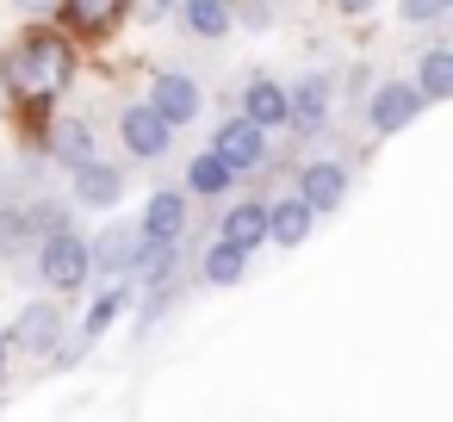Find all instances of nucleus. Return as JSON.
Returning a JSON list of instances; mask_svg holds the SVG:
<instances>
[{"label":"nucleus","instance_id":"obj_1","mask_svg":"<svg viewBox=\"0 0 453 422\" xmlns=\"http://www.w3.org/2000/svg\"><path fill=\"white\" fill-rule=\"evenodd\" d=\"M75 75V57L57 32H26L7 57H0V81H7V94H19L26 106L32 100H57Z\"/></svg>","mask_w":453,"mask_h":422},{"label":"nucleus","instance_id":"obj_2","mask_svg":"<svg viewBox=\"0 0 453 422\" xmlns=\"http://www.w3.org/2000/svg\"><path fill=\"white\" fill-rule=\"evenodd\" d=\"M81 280H88V242L69 236V230H50V242H44V286L75 292Z\"/></svg>","mask_w":453,"mask_h":422},{"label":"nucleus","instance_id":"obj_3","mask_svg":"<svg viewBox=\"0 0 453 422\" xmlns=\"http://www.w3.org/2000/svg\"><path fill=\"white\" fill-rule=\"evenodd\" d=\"M211 150H218L230 168H255V162L267 156V131H261V125L242 112V119H230V125L218 131V143H211Z\"/></svg>","mask_w":453,"mask_h":422},{"label":"nucleus","instance_id":"obj_4","mask_svg":"<svg viewBox=\"0 0 453 422\" xmlns=\"http://www.w3.org/2000/svg\"><path fill=\"white\" fill-rule=\"evenodd\" d=\"M416 112H422V88L416 81H397V88L372 94V125L379 131H403V125H416Z\"/></svg>","mask_w":453,"mask_h":422},{"label":"nucleus","instance_id":"obj_5","mask_svg":"<svg viewBox=\"0 0 453 422\" xmlns=\"http://www.w3.org/2000/svg\"><path fill=\"white\" fill-rule=\"evenodd\" d=\"M119 131H125L131 156H162V150H168V131H174V125H168V119H162L156 106H131Z\"/></svg>","mask_w":453,"mask_h":422},{"label":"nucleus","instance_id":"obj_6","mask_svg":"<svg viewBox=\"0 0 453 422\" xmlns=\"http://www.w3.org/2000/svg\"><path fill=\"white\" fill-rule=\"evenodd\" d=\"M150 106H156L168 125H187V119H199V88H193L187 75H156V94H150Z\"/></svg>","mask_w":453,"mask_h":422},{"label":"nucleus","instance_id":"obj_7","mask_svg":"<svg viewBox=\"0 0 453 422\" xmlns=\"http://www.w3.org/2000/svg\"><path fill=\"white\" fill-rule=\"evenodd\" d=\"M342 193H348V174H342L335 162H311V168H304V180H298V199H304L311 211H335V205H342Z\"/></svg>","mask_w":453,"mask_h":422},{"label":"nucleus","instance_id":"obj_8","mask_svg":"<svg viewBox=\"0 0 453 422\" xmlns=\"http://www.w3.org/2000/svg\"><path fill=\"white\" fill-rule=\"evenodd\" d=\"M311 218H317V211H311L298 193H292V199H280V205L267 211V242H280V249H298V242L311 236Z\"/></svg>","mask_w":453,"mask_h":422},{"label":"nucleus","instance_id":"obj_9","mask_svg":"<svg viewBox=\"0 0 453 422\" xmlns=\"http://www.w3.org/2000/svg\"><path fill=\"white\" fill-rule=\"evenodd\" d=\"M137 249H143V230H131V224H119V230H106L94 249H88V267H106V273H125L131 261H137Z\"/></svg>","mask_w":453,"mask_h":422},{"label":"nucleus","instance_id":"obj_10","mask_svg":"<svg viewBox=\"0 0 453 422\" xmlns=\"http://www.w3.org/2000/svg\"><path fill=\"white\" fill-rule=\"evenodd\" d=\"M44 143H50V156H57L63 168H81V162H94V131H88L81 119H63V125H50V131H44Z\"/></svg>","mask_w":453,"mask_h":422},{"label":"nucleus","instance_id":"obj_11","mask_svg":"<svg viewBox=\"0 0 453 422\" xmlns=\"http://www.w3.org/2000/svg\"><path fill=\"white\" fill-rule=\"evenodd\" d=\"M119 193H125V174L119 168H100V162H81L75 168V199L81 205H119Z\"/></svg>","mask_w":453,"mask_h":422},{"label":"nucleus","instance_id":"obj_12","mask_svg":"<svg viewBox=\"0 0 453 422\" xmlns=\"http://www.w3.org/2000/svg\"><path fill=\"white\" fill-rule=\"evenodd\" d=\"M187 230V205H180V193H156L150 205H143V236L150 242H174Z\"/></svg>","mask_w":453,"mask_h":422},{"label":"nucleus","instance_id":"obj_13","mask_svg":"<svg viewBox=\"0 0 453 422\" xmlns=\"http://www.w3.org/2000/svg\"><path fill=\"white\" fill-rule=\"evenodd\" d=\"M13 341L32 348V354H50L57 348V304H26L19 323H13Z\"/></svg>","mask_w":453,"mask_h":422},{"label":"nucleus","instance_id":"obj_14","mask_svg":"<svg viewBox=\"0 0 453 422\" xmlns=\"http://www.w3.org/2000/svg\"><path fill=\"white\" fill-rule=\"evenodd\" d=\"M323 106H329V81H304L298 100H286V119H292L304 137H317V131H323Z\"/></svg>","mask_w":453,"mask_h":422},{"label":"nucleus","instance_id":"obj_15","mask_svg":"<svg viewBox=\"0 0 453 422\" xmlns=\"http://www.w3.org/2000/svg\"><path fill=\"white\" fill-rule=\"evenodd\" d=\"M416 88H422V100H447V94H453V50H447V44H434V50L422 57Z\"/></svg>","mask_w":453,"mask_h":422},{"label":"nucleus","instance_id":"obj_16","mask_svg":"<svg viewBox=\"0 0 453 422\" xmlns=\"http://www.w3.org/2000/svg\"><path fill=\"white\" fill-rule=\"evenodd\" d=\"M218 236L236 242V249H255V242H267V211H261V205H236V211L224 218Z\"/></svg>","mask_w":453,"mask_h":422},{"label":"nucleus","instance_id":"obj_17","mask_svg":"<svg viewBox=\"0 0 453 422\" xmlns=\"http://www.w3.org/2000/svg\"><path fill=\"white\" fill-rule=\"evenodd\" d=\"M242 267H249V249H236V242H211L205 249V280L211 286H236Z\"/></svg>","mask_w":453,"mask_h":422},{"label":"nucleus","instance_id":"obj_18","mask_svg":"<svg viewBox=\"0 0 453 422\" xmlns=\"http://www.w3.org/2000/svg\"><path fill=\"white\" fill-rule=\"evenodd\" d=\"M249 119H255L261 131L286 125V94H280L273 81H255V88H249Z\"/></svg>","mask_w":453,"mask_h":422},{"label":"nucleus","instance_id":"obj_19","mask_svg":"<svg viewBox=\"0 0 453 422\" xmlns=\"http://www.w3.org/2000/svg\"><path fill=\"white\" fill-rule=\"evenodd\" d=\"M230 174H236V168H230V162H224L218 150H211V156H199V162L187 168V187L211 199V193H224V187H230Z\"/></svg>","mask_w":453,"mask_h":422},{"label":"nucleus","instance_id":"obj_20","mask_svg":"<svg viewBox=\"0 0 453 422\" xmlns=\"http://www.w3.org/2000/svg\"><path fill=\"white\" fill-rule=\"evenodd\" d=\"M187 26L199 38H224L230 32V7H224V0H187Z\"/></svg>","mask_w":453,"mask_h":422},{"label":"nucleus","instance_id":"obj_21","mask_svg":"<svg viewBox=\"0 0 453 422\" xmlns=\"http://www.w3.org/2000/svg\"><path fill=\"white\" fill-rule=\"evenodd\" d=\"M63 7H69V19H75L81 32H100V26H112V19H119L125 0H63Z\"/></svg>","mask_w":453,"mask_h":422},{"label":"nucleus","instance_id":"obj_22","mask_svg":"<svg viewBox=\"0 0 453 422\" xmlns=\"http://www.w3.org/2000/svg\"><path fill=\"white\" fill-rule=\"evenodd\" d=\"M26 249V218L19 211H0V261Z\"/></svg>","mask_w":453,"mask_h":422},{"label":"nucleus","instance_id":"obj_23","mask_svg":"<svg viewBox=\"0 0 453 422\" xmlns=\"http://www.w3.org/2000/svg\"><path fill=\"white\" fill-rule=\"evenodd\" d=\"M119 311H125V292H106V298H100V304H94V311H88V335H106V329H112V317H119Z\"/></svg>","mask_w":453,"mask_h":422},{"label":"nucleus","instance_id":"obj_24","mask_svg":"<svg viewBox=\"0 0 453 422\" xmlns=\"http://www.w3.org/2000/svg\"><path fill=\"white\" fill-rule=\"evenodd\" d=\"M447 7H453V0H403V19H410V26H428V19H441Z\"/></svg>","mask_w":453,"mask_h":422},{"label":"nucleus","instance_id":"obj_25","mask_svg":"<svg viewBox=\"0 0 453 422\" xmlns=\"http://www.w3.org/2000/svg\"><path fill=\"white\" fill-rule=\"evenodd\" d=\"M13 7H26V13H57V0H13Z\"/></svg>","mask_w":453,"mask_h":422},{"label":"nucleus","instance_id":"obj_26","mask_svg":"<svg viewBox=\"0 0 453 422\" xmlns=\"http://www.w3.org/2000/svg\"><path fill=\"white\" fill-rule=\"evenodd\" d=\"M137 7H143V13H150V19H162V13H168V7H174V0H137Z\"/></svg>","mask_w":453,"mask_h":422},{"label":"nucleus","instance_id":"obj_27","mask_svg":"<svg viewBox=\"0 0 453 422\" xmlns=\"http://www.w3.org/2000/svg\"><path fill=\"white\" fill-rule=\"evenodd\" d=\"M335 7H348V13H366V7H372V0H335Z\"/></svg>","mask_w":453,"mask_h":422},{"label":"nucleus","instance_id":"obj_28","mask_svg":"<svg viewBox=\"0 0 453 422\" xmlns=\"http://www.w3.org/2000/svg\"><path fill=\"white\" fill-rule=\"evenodd\" d=\"M0 360H7V335H0Z\"/></svg>","mask_w":453,"mask_h":422}]
</instances>
